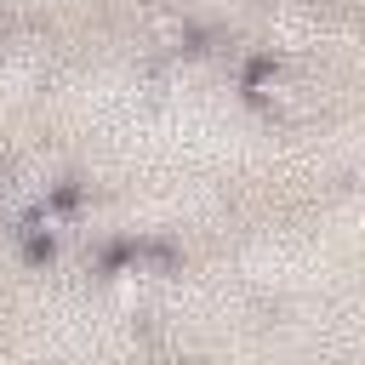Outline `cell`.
Segmentation results:
<instances>
[]
</instances>
